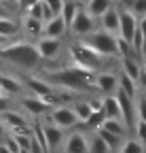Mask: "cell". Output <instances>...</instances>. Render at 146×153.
Segmentation results:
<instances>
[{
    "label": "cell",
    "instance_id": "8",
    "mask_svg": "<svg viewBox=\"0 0 146 153\" xmlns=\"http://www.w3.org/2000/svg\"><path fill=\"white\" fill-rule=\"evenodd\" d=\"M119 13H121V30H119V36L131 43L134 36H136V32H138V28H140V19L131 11H127V9H119Z\"/></svg>",
    "mask_w": 146,
    "mask_h": 153
},
{
    "label": "cell",
    "instance_id": "26",
    "mask_svg": "<svg viewBox=\"0 0 146 153\" xmlns=\"http://www.w3.org/2000/svg\"><path fill=\"white\" fill-rule=\"evenodd\" d=\"M119 153H144V145L138 138H127V140L121 143Z\"/></svg>",
    "mask_w": 146,
    "mask_h": 153
},
{
    "label": "cell",
    "instance_id": "25",
    "mask_svg": "<svg viewBox=\"0 0 146 153\" xmlns=\"http://www.w3.org/2000/svg\"><path fill=\"white\" fill-rule=\"evenodd\" d=\"M119 89L125 91L129 98H136V91H138V81H134L131 76H127L125 72L119 74Z\"/></svg>",
    "mask_w": 146,
    "mask_h": 153
},
{
    "label": "cell",
    "instance_id": "20",
    "mask_svg": "<svg viewBox=\"0 0 146 153\" xmlns=\"http://www.w3.org/2000/svg\"><path fill=\"white\" fill-rule=\"evenodd\" d=\"M0 85H2V89H4V94L7 96H21L23 94V85H21V81H17L15 76H11V74H0Z\"/></svg>",
    "mask_w": 146,
    "mask_h": 153
},
{
    "label": "cell",
    "instance_id": "31",
    "mask_svg": "<svg viewBox=\"0 0 146 153\" xmlns=\"http://www.w3.org/2000/svg\"><path fill=\"white\" fill-rule=\"evenodd\" d=\"M95 132H98V136H100V138H102V140H104V143H106L108 147H110V149H117V147H119V143L123 140V138L114 136V134H110V132H106L104 128H98Z\"/></svg>",
    "mask_w": 146,
    "mask_h": 153
},
{
    "label": "cell",
    "instance_id": "11",
    "mask_svg": "<svg viewBox=\"0 0 146 153\" xmlns=\"http://www.w3.org/2000/svg\"><path fill=\"white\" fill-rule=\"evenodd\" d=\"M43 126V132H45V138H47V145H49V151L55 153L64 147V140H66V134L62 128H57L55 123H40Z\"/></svg>",
    "mask_w": 146,
    "mask_h": 153
},
{
    "label": "cell",
    "instance_id": "32",
    "mask_svg": "<svg viewBox=\"0 0 146 153\" xmlns=\"http://www.w3.org/2000/svg\"><path fill=\"white\" fill-rule=\"evenodd\" d=\"M129 11L138 17V19H142V17H146V0H131V7H129Z\"/></svg>",
    "mask_w": 146,
    "mask_h": 153
},
{
    "label": "cell",
    "instance_id": "19",
    "mask_svg": "<svg viewBox=\"0 0 146 153\" xmlns=\"http://www.w3.org/2000/svg\"><path fill=\"white\" fill-rule=\"evenodd\" d=\"M117 100H119V104H121V113H123V121L129 126V121H131V115L136 113V108H134V98H129L125 91H121V89H117Z\"/></svg>",
    "mask_w": 146,
    "mask_h": 153
},
{
    "label": "cell",
    "instance_id": "22",
    "mask_svg": "<svg viewBox=\"0 0 146 153\" xmlns=\"http://www.w3.org/2000/svg\"><path fill=\"white\" fill-rule=\"evenodd\" d=\"M19 30H21V26L17 24L13 17H0V34H2L4 38L11 41L13 36L19 34Z\"/></svg>",
    "mask_w": 146,
    "mask_h": 153
},
{
    "label": "cell",
    "instance_id": "14",
    "mask_svg": "<svg viewBox=\"0 0 146 153\" xmlns=\"http://www.w3.org/2000/svg\"><path fill=\"white\" fill-rule=\"evenodd\" d=\"M68 34V26L64 22L62 15H55L51 17L49 22H45V28H43V36H51V38H64Z\"/></svg>",
    "mask_w": 146,
    "mask_h": 153
},
{
    "label": "cell",
    "instance_id": "21",
    "mask_svg": "<svg viewBox=\"0 0 146 153\" xmlns=\"http://www.w3.org/2000/svg\"><path fill=\"white\" fill-rule=\"evenodd\" d=\"M104 98V113H106V119H123V113H121V104L117 100V96H102Z\"/></svg>",
    "mask_w": 146,
    "mask_h": 153
},
{
    "label": "cell",
    "instance_id": "43",
    "mask_svg": "<svg viewBox=\"0 0 146 153\" xmlns=\"http://www.w3.org/2000/svg\"><path fill=\"white\" fill-rule=\"evenodd\" d=\"M0 153H13V151H11V149H9V147L2 143V145H0Z\"/></svg>",
    "mask_w": 146,
    "mask_h": 153
},
{
    "label": "cell",
    "instance_id": "34",
    "mask_svg": "<svg viewBox=\"0 0 146 153\" xmlns=\"http://www.w3.org/2000/svg\"><path fill=\"white\" fill-rule=\"evenodd\" d=\"M23 15H28V17H34V19H40V22H45V19H43V2H40V0H38V2H36L34 7H30Z\"/></svg>",
    "mask_w": 146,
    "mask_h": 153
},
{
    "label": "cell",
    "instance_id": "28",
    "mask_svg": "<svg viewBox=\"0 0 146 153\" xmlns=\"http://www.w3.org/2000/svg\"><path fill=\"white\" fill-rule=\"evenodd\" d=\"M127 55H136L131 43L125 41V38H121V36H117V57H127ZM138 60H140V57H138Z\"/></svg>",
    "mask_w": 146,
    "mask_h": 153
},
{
    "label": "cell",
    "instance_id": "35",
    "mask_svg": "<svg viewBox=\"0 0 146 153\" xmlns=\"http://www.w3.org/2000/svg\"><path fill=\"white\" fill-rule=\"evenodd\" d=\"M136 115H138V119L146 121V96H142V98L136 102Z\"/></svg>",
    "mask_w": 146,
    "mask_h": 153
},
{
    "label": "cell",
    "instance_id": "12",
    "mask_svg": "<svg viewBox=\"0 0 146 153\" xmlns=\"http://www.w3.org/2000/svg\"><path fill=\"white\" fill-rule=\"evenodd\" d=\"M95 89L102 96L117 94V89H119V74H114V72H95Z\"/></svg>",
    "mask_w": 146,
    "mask_h": 153
},
{
    "label": "cell",
    "instance_id": "41",
    "mask_svg": "<svg viewBox=\"0 0 146 153\" xmlns=\"http://www.w3.org/2000/svg\"><path fill=\"white\" fill-rule=\"evenodd\" d=\"M7 132H9V128L4 126V121H2V119H0V140H2V138L7 136Z\"/></svg>",
    "mask_w": 146,
    "mask_h": 153
},
{
    "label": "cell",
    "instance_id": "15",
    "mask_svg": "<svg viewBox=\"0 0 146 153\" xmlns=\"http://www.w3.org/2000/svg\"><path fill=\"white\" fill-rule=\"evenodd\" d=\"M0 119L4 121V126L9 128V132H11V130H19V128H28V126H30V121H28L26 115L19 113V111H13V108H9L7 113H2V115H0Z\"/></svg>",
    "mask_w": 146,
    "mask_h": 153
},
{
    "label": "cell",
    "instance_id": "33",
    "mask_svg": "<svg viewBox=\"0 0 146 153\" xmlns=\"http://www.w3.org/2000/svg\"><path fill=\"white\" fill-rule=\"evenodd\" d=\"M134 130H136V136H138V140L146 147V121H142V119H138L136 121V126H134Z\"/></svg>",
    "mask_w": 146,
    "mask_h": 153
},
{
    "label": "cell",
    "instance_id": "9",
    "mask_svg": "<svg viewBox=\"0 0 146 153\" xmlns=\"http://www.w3.org/2000/svg\"><path fill=\"white\" fill-rule=\"evenodd\" d=\"M21 106L23 111H28L32 117H45L47 113H51V104L45 102L40 96H36V94H30V96H23L21 98Z\"/></svg>",
    "mask_w": 146,
    "mask_h": 153
},
{
    "label": "cell",
    "instance_id": "7",
    "mask_svg": "<svg viewBox=\"0 0 146 153\" xmlns=\"http://www.w3.org/2000/svg\"><path fill=\"white\" fill-rule=\"evenodd\" d=\"M36 51L40 60H57L62 55V38H51V36H40L36 38Z\"/></svg>",
    "mask_w": 146,
    "mask_h": 153
},
{
    "label": "cell",
    "instance_id": "13",
    "mask_svg": "<svg viewBox=\"0 0 146 153\" xmlns=\"http://www.w3.org/2000/svg\"><path fill=\"white\" fill-rule=\"evenodd\" d=\"M100 30L108 32V34H114L119 36V30H121V13L117 7L108 9L102 17H100Z\"/></svg>",
    "mask_w": 146,
    "mask_h": 153
},
{
    "label": "cell",
    "instance_id": "27",
    "mask_svg": "<svg viewBox=\"0 0 146 153\" xmlns=\"http://www.w3.org/2000/svg\"><path fill=\"white\" fill-rule=\"evenodd\" d=\"M104 119H106V113L104 111H93V113H91L89 115V119L83 123L85 128H89V130H98V128H102V123H104Z\"/></svg>",
    "mask_w": 146,
    "mask_h": 153
},
{
    "label": "cell",
    "instance_id": "39",
    "mask_svg": "<svg viewBox=\"0 0 146 153\" xmlns=\"http://www.w3.org/2000/svg\"><path fill=\"white\" fill-rule=\"evenodd\" d=\"M0 17H13L11 15V7L7 0H0Z\"/></svg>",
    "mask_w": 146,
    "mask_h": 153
},
{
    "label": "cell",
    "instance_id": "10",
    "mask_svg": "<svg viewBox=\"0 0 146 153\" xmlns=\"http://www.w3.org/2000/svg\"><path fill=\"white\" fill-rule=\"evenodd\" d=\"M91 140L85 132H70L64 140V153H89Z\"/></svg>",
    "mask_w": 146,
    "mask_h": 153
},
{
    "label": "cell",
    "instance_id": "17",
    "mask_svg": "<svg viewBox=\"0 0 146 153\" xmlns=\"http://www.w3.org/2000/svg\"><path fill=\"white\" fill-rule=\"evenodd\" d=\"M43 28H45V22L23 15V22H21V32H23L26 36H30V38H40V36H43Z\"/></svg>",
    "mask_w": 146,
    "mask_h": 153
},
{
    "label": "cell",
    "instance_id": "40",
    "mask_svg": "<svg viewBox=\"0 0 146 153\" xmlns=\"http://www.w3.org/2000/svg\"><path fill=\"white\" fill-rule=\"evenodd\" d=\"M138 85H142L146 89V62H142V70H140V79H138Z\"/></svg>",
    "mask_w": 146,
    "mask_h": 153
},
{
    "label": "cell",
    "instance_id": "23",
    "mask_svg": "<svg viewBox=\"0 0 146 153\" xmlns=\"http://www.w3.org/2000/svg\"><path fill=\"white\" fill-rule=\"evenodd\" d=\"M102 128H104L106 132L114 134V136H119V138H125V134H127V128H129V126H127L123 119H104Z\"/></svg>",
    "mask_w": 146,
    "mask_h": 153
},
{
    "label": "cell",
    "instance_id": "2",
    "mask_svg": "<svg viewBox=\"0 0 146 153\" xmlns=\"http://www.w3.org/2000/svg\"><path fill=\"white\" fill-rule=\"evenodd\" d=\"M0 60H4L7 64H13L17 68L23 70H32L38 66L40 55L36 51V45L30 41H15V43H7L0 47Z\"/></svg>",
    "mask_w": 146,
    "mask_h": 153
},
{
    "label": "cell",
    "instance_id": "45",
    "mask_svg": "<svg viewBox=\"0 0 146 153\" xmlns=\"http://www.w3.org/2000/svg\"><path fill=\"white\" fill-rule=\"evenodd\" d=\"M0 96H4V89H2V85H0Z\"/></svg>",
    "mask_w": 146,
    "mask_h": 153
},
{
    "label": "cell",
    "instance_id": "37",
    "mask_svg": "<svg viewBox=\"0 0 146 153\" xmlns=\"http://www.w3.org/2000/svg\"><path fill=\"white\" fill-rule=\"evenodd\" d=\"M15 2H17V9H19L21 13H26L30 7H34L36 2H38V0H15Z\"/></svg>",
    "mask_w": 146,
    "mask_h": 153
},
{
    "label": "cell",
    "instance_id": "46",
    "mask_svg": "<svg viewBox=\"0 0 146 153\" xmlns=\"http://www.w3.org/2000/svg\"><path fill=\"white\" fill-rule=\"evenodd\" d=\"M144 62H146V60H144Z\"/></svg>",
    "mask_w": 146,
    "mask_h": 153
},
{
    "label": "cell",
    "instance_id": "29",
    "mask_svg": "<svg viewBox=\"0 0 146 153\" xmlns=\"http://www.w3.org/2000/svg\"><path fill=\"white\" fill-rule=\"evenodd\" d=\"M110 151L112 149L98 136V132H93V138H91V145H89V153H110Z\"/></svg>",
    "mask_w": 146,
    "mask_h": 153
},
{
    "label": "cell",
    "instance_id": "1",
    "mask_svg": "<svg viewBox=\"0 0 146 153\" xmlns=\"http://www.w3.org/2000/svg\"><path fill=\"white\" fill-rule=\"evenodd\" d=\"M43 79L53 85V87H62L66 91H98L95 89V72L93 70H85V68H79V66H68L64 70H57V72H45Z\"/></svg>",
    "mask_w": 146,
    "mask_h": 153
},
{
    "label": "cell",
    "instance_id": "38",
    "mask_svg": "<svg viewBox=\"0 0 146 153\" xmlns=\"http://www.w3.org/2000/svg\"><path fill=\"white\" fill-rule=\"evenodd\" d=\"M11 108V96H0V115H2V113H7Z\"/></svg>",
    "mask_w": 146,
    "mask_h": 153
},
{
    "label": "cell",
    "instance_id": "6",
    "mask_svg": "<svg viewBox=\"0 0 146 153\" xmlns=\"http://www.w3.org/2000/svg\"><path fill=\"white\" fill-rule=\"evenodd\" d=\"M98 28H95V19L91 17L83 7L79 9V13H76V17L72 19V24H70V34L72 36H76L79 41H83V38H87L89 34H93Z\"/></svg>",
    "mask_w": 146,
    "mask_h": 153
},
{
    "label": "cell",
    "instance_id": "24",
    "mask_svg": "<svg viewBox=\"0 0 146 153\" xmlns=\"http://www.w3.org/2000/svg\"><path fill=\"white\" fill-rule=\"evenodd\" d=\"M83 7V2H79V0H64V9H62V17H64V22L70 30V24H72V19L76 17L79 9Z\"/></svg>",
    "mask_w": 146,
    "mask_h": 153
},
{
    "label": "cell",
    "instance_id": "30",
    "mask_svg": "<svg viewBox=\"0 0 146 153\" xmlns=\"http://www.w3.org/2000/svg\"><path fill=\"white\" fill-rule=\"evenodd\" d=\"M74 111H76V115H79V121H81V123H85V121L89 119V115L93 113V111H91V106H89V100H79V102L74 104Z\"/></svg>",
    "mask_w": 146,
    "mask_h": 153
},
{
    "label": "cell",
    "instance_id": "36",
    "mask_svg": "<svg viewBox=\"0 0 146 153\" xmlns=\"http://www.w3.org/2000/svg\"><path fill=\"white\" fill-rule=\"evenodd\" d=\"M43 2L53 11V15H62V9H64V0H43Z\"/></svg>",
    "mask_w": 146,
    "mask_h": 153
},
{
    "label": "cell",
    "instance_id": "44",
    "mask_svg": "<svg viewBox=\"0 0 146 153\" xmlns=\"http://www.w3.org/2000/svg\"><path fill=\"white\" fill-rule=\"evenodd\" d=\"M7 43H9V38H4L2 34H0V47H2V45H7Z\"/></svg>",
    "mask_w": 146,
    "mask_h": 153
},
{
    "label": "cell",
    "instance_id": "5",
    "mask_svg": "<svg viewBox=\"0 0 146 153\" xmlns=\"http://www.w3.org/2000/svg\"><path fill=\"white\" fill-rule=\"evenodd\" d=\"M47 119H49L51 123H55L57 128H62V130H70V128H74L76 123H81L74 106H66V104L53 106Z\"/></svg>",
    "mask_w": 146,
    "mask_h": 153
},
{
    "label": "cell",
    "instance_id": "4",
    "mask_svg": "<svg viewBox=\"0 0 146 153\" xmlns=\"http://www.w3.org/2000/svg\"><path fill=\"white\" fill-rule=\"evenodd\" d=\"M83 41L95 53H100L102 57H114L117 55V36L114 34H108L104 30H95L93 34H89Z\"/></svg>",
    "mask_w": 146,
    "mask_h": 153
},
{
    "label": "cell",
    "instance_id": "16",
    "mask_svg": "<svg viewBox=\"0 0 146 153\" xmlns=\"http://www.w3.org/2000/svg\"><path fill=\"white\" fill-rule=\"evenodd\" d=\"M114 7V0H85L83 2V9L93 17V19H100L108 9Z\"/></svg>",
    "mask_w": 146,
    "mask_h": 153
},
{
    "label": "cell",
    "instance_id": "3",
    "mask_svg": "<svg viewBox=\"0 0 146 153\" xmlns=\"http://www.w3.org/2000/svg\"><path fill=\"white\" fill-rule=\"evenodd\" d=\"M68 55H70V60H72L74 66L85 68V70H93V72L98 68H102V64L106 60V57H102L100 53H95L85 41H76V43L68 45Z\"/></svg>",
    "mask_w": 146,
    "mask_h": 153
},
{
    "label": "cell",
    "instance_id": "18",
    "mask_svg": "<svg viewBox=\"0 0 146 153\" xmlns=\"http://www.w3.org/2000/svg\"><path fill=\"white\" fill-rule=\"evenodd\" d=\"M140 70H142V62L138 60L136 55L121 57V72H125L127 76H131L134 81H138V79H140Z\"/></svg>",
    "mask_w": 146,
    "mask_h": 153
},
{
    "label": "cell",
    "instance_id": "42",
    "mask_svg": "<svg viewBox=\"0 0 146 153\" xmlns=\"http://www.w3.org/2000/svg\"><path fill=\"white\" fill-rule=\"evenodd\" d=\"M140 32L144 34V41H146V17L140 19Z\"/></svg>",
    "mask_w": 146,
    "mask_h": 153
}]
</instances>
